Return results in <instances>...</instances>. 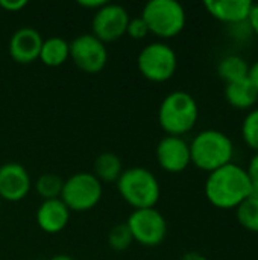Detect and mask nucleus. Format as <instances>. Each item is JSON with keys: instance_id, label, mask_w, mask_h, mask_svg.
<instances>
[{"instance_id": "obj_21", "label": "nucleus", "mask_w": 258, "mask_h": 260, "mask_svg": "<svg viewBox=\"0 0 258 260\" xmlns=\"http://www.w3.org/2000/svg\"><path fill=\"white\" fill-rule=\"evenodd\" d=\"M62 186H64V180L56 175V174H43L38 177L36 183H35V190L36 193L44 200H56L61 197L62 192Z\"/></svg>"}, {"instance_id": "obj_20", "label": "nucleus", "mask_w": 258, "mask_h": 260, "mask_svg": "<svg viewBox=\"0 0 258 260\" xmlns=\"http://www.w3.org/2000/svg\"><path fill=\"white\" fill-rule=\"evenodd\" d=\"M236 218L245 230L258 235V198H246L236 209Z\"/></svg>"}, {"instance_id": "obj_19", "label": "nucleus", "mask_w": 258, "mask_h": 260, "mask_svg": "<svg viewBox=\"0 0 258 260\" xmlns=\"http://www.w3.org/2000/svg\"><path fill=\"white\" fill-rule=\"evenodd\" d=\"M248 73H249V64L240 55H234V53L227 55L217 64V75L225 84L245 79L248 78Z\"/></svg>"}, {"instance_id": "obj_26", "label": "nucleus", "mask_w": 258, "mask_h": 260, "mask_svg": "<svg viewBox=\"0 0 258 260\" xmlns=\"http://www.w3.org/2000/svg\"><path fill=\"white\" fill-rule=\"evenodd\" d=\"M246 172H248V177L252 183V187H258V152H255L251 157L249 165L246 168Z\"/></svg>"}, {"instance_id": "obj_23", "label": "nucleus", "mask_w": 258, "mask_h": 260, "mask_svg": "<svg viewBox=\"0 0 258 260\" xmlns=\"http://www.w3.org/2000/svg\"><path fill=\"white\" fill-rule=\"evenodd\" d=\"M132 242H134V238L126 222L114 225L108 233V245L114 251H125L131 247Z\"/></svg>"}, {"instance_id": "obj_14", "label": "nucleus", "mask_w": 258, "mask_h": 260, "mask_svg": "<svg viewBox=\"0 0 258 260\" xmlns=\"http://www.w3.org/2000/svg\"><path fill=\"white\" fill-rule=\"evenodd\" d=\"M254 2L251 0H207L205 9L216 20L230 26L246 23Z\"/></svg>"}, {"instance_id": "obj_3", "label": "nucleus", "mask_w": 258, "mask_h": 260, "mask_svg": "<svg viewBox=\"0 0 258 260\" xmlns=\"http://www.w3.org/2000/svg\"><path fill=\"white\" fill-rule=\"evenodd\" d=\"M198 117L199 107L196 99L182 90L169 93L158 108V122L167 136L182 137V134L195 128Z\"/></svg>"}, {"instance_id": "obj_1", "label": "nucleus", "mask_w": 258, "mask_h": 260, "mask_svg": "<svg viewBox=\"0 0 258 260\" xmlns=\"http://www.w3.org/2000/svg\"><path fill=\"white\" fill-rule=\"evenodd\" d=\"M208 203L220 210H236L252 193V183L245 168L228 163L208 174L205 180Z\"/></svg>"}, {"instance_id": "obj_30", "label": "nucleus", "mask_w": 258, "mask_h": 260, "mask_svg": "<svg viewBox=\"0 0 258 260\" xmlns=\"http://www.w3.org/2000/svg\"><path fill=\"white\" fill-rule=\"evenodd\" d=\"M181 260H207V257L199 251H187L182 254Z\"/></svg>"}, {"instance_id": "obj_29", "label": "nucleus", "mask_w": 258, "mask_h": 260, "mask_svg": "<svg viewBox=\"0 0 258 260\" xmlns=\"http://www.w3.org/2000/svg\"><path fill=\"white\" fill-rule=\"evenodd\" d=\"M248 78L251 79V82L254 84L255 90L258 91V61H255L252 66H249V73H248Z\"/></svg>"}, {"instance_id": "obj_12", "label": "nucleus", "mask_w": 258, "mask_h": 260, "mask_svg": "<svg viewBox=\"0 0 258 260\" xmlns=\"http://www.w3.org/2000/svg\"><path fill=\"white\" fill-rule=\"evenodd\" d=\"M32 181L29 172L20 163H5L0 166V198L17 203L27 197Z\"/></svg>"}, {"instance_id": "obj_10", "label": "nucleus", "mask_w": 258, "mask_h": 260, "mask_svg": "<svg viewBox=\"0 0 258 260\" xmlns=\"http://www.w3.org/2000/svg\"><path fill=\"white\" fill-rule=\"evenodd\" d=\"M128 11L116 3H105L100 9L94 12L93 17V35L102 43H113L126 35V27L129 21Z\"/></svg>"}, {"instance_id": "obj_27", "label": "nucleus", "mask_w": 258, "mask_h": 260, "mask_svg": "<svg viewBox=\"0 0 258 260\" xmlns=\"http://www.w3.org/2000/svg\"><path fill=\"white\" fill-rule=\"evenodd\" d=\"M248 24H249L252 34H255L258 37V3L252 5L251 14H249V18H248Z\"/></svg>"}, {"instance_id": "obj_17", "label": "nucleus", "mask_w": 258, "mask_h": 260, "mask_svg": "<svg viewBox=\"0 0 258 260\" xmlns=\"http://www.w3.org/2000/svg\"><path fill=\"white\" fill-rule=\"evenodd\" d=\"M123 172L122 160L114 152H103L94 160L93 175L100 183H117Z\"/></svg>"}, {"instance_id": "obj_5", "label": "nucleus", "mask_w": 258, "mask_h": 260, "mask_svg": "<svg viewBox=\"0 0 258 260\" xmlns=\"http://www.w3.org/2000/svg\"><path fill=\"white\" fill-rule=\"evenodd\" d=\"M149 34L169 40L182 32L187 21L184 6L176 0H151L141 11Z\"/></svg>"}, {"instance_id": "obj_31", "label": "nucleus", "mask_w": 258, "mask_h": 260, "mask_svg": "<svg viewBox=\"0 0 258 260\" xmlns=\"http://www.w3.org/2000/svg\"><path fill=\"white\" fill-rule=\"evenodd\" d=\"M50 260H75L71 256H68V254H56V256H53Z\"/></svg>"}, {"instance_id": "obj_22", "label": "nucleus", "mask_w": 258, "mask_h": 260, "mask_svg": "<svg viewBox=\"0 0 258 260\" xmlns=\"http://www.w3.org/2000/svg\"><path fill=\"white\" fill-rule=\"evenodd\" d=\"M242 139L245 145L258 152V108H252L242 122Z\"/></svg>"}, {"instance_id": "obj_15", "label": "nucleus", "mask_w": 258, "mask_h": 260, "mask_svg": "<svg viewBox=\"0 0 258 260\" xmlns=\"http://www.w3.org/2000/svg\"><path fill=\"white\" fill-rule=\"evenodd\" d=\"M35 218H36L38 227L43 232L49 235H56L67 227L68 219H70V210L62 203L61 198L44 200L40 204Z\"/></svg>"}, {"instance_id": "obj_24", "label": "nucleus", "mask_w": 258, "mask_h": 260, "mask_svg": "<svg viewBox=\"0 0 258 260\" xmlns=\"http://www.w3.org/2000/svg\"><path fill=\"white\" fill-rule=\"evenodd\" d=\"M148 34H149V29H148L146 21L141 18V15L129 18L128 27H126V35H129L134 40H143L144 37H148Z\"/></svg>"}, {"instance_id": "obj_16", "label": "nucleus", "mask_w": 258, "mask_h": 260, "mask_svg": "<svg viewBox=\"0 0 258 260\" xmlns=\"http://www.w3.org/2000/svg\"><path fill=\"white\" fill-rule=\"evenodd\" d=\"M225 101L237 110H252L257 104L258 91L249 78L225 84Z\"/></svg>"}, {"instance_id": "obj_2", "label": "nucleus", "mask_w": 258, "mask_h": 260, "mask_svg": "<svg viewBox=\"0 0 258 260\" xmlns=\"http://www.w3.org/2000/svg\"><path fill=\"white\" fill-rule=\"evenodd\" d=\"M189 146L192 163L208 174L233 163L234 143L224 131L204 129L193 137Z\"/></svg>"}, {"instance_id": "obj_13", "label": "nucleus", "mask_w": 258, "mask_h": 260, "mask_svg": "<svg viewBox=\"0 0 258 260\" xmlns=\"http://www.w3.org/2000/svg\"><path fill=\"white\" fill-rule=\"evenodd\" d=\"M41 34L33 27H20L17 29L8 44L11 58L18 64H30L40 58L43 46Z\"/></svg>"}, {"instance_id": "obj_6", "label": "nucleus", "mask_w": 258, "mask_h": 260, "mask_svg": "<svg viewBox=\"0 0 258 260\" xmlns=\"http://www.w3.org/2000/svg\"><path fill=\"white\" fill-rule=\"evenodd\" d=\"M102 193V183L93 175V172H78L64 180L59 198L70 212H87L99 204Z\"/></svg>"}, {"instance_id": "obj_4", "label": "nucleus", "mask_w": 258, "mask_h": 260, "mask_svg": "<svg viewBox=\"0 0 258 260\" xmlns=\"http://www.w3.org/2000/svg\"><path fill=\"white\" fill-rule=\"evenodd\" d=\"M116 184L120 197L132 206L134 210L152 209L161 197V187L157 177L146 168L135 166L123 169Z\"/></svg>"}, {"instance_id": "obj_8", "label": "nucleus", "mask_w": 258, "mask_h": 260, "mask_svg": "<svg viewBox=\"0 0 258 260\" xmlns=\"http://www.w3.org/2000/svg\"><path fill=\"white\" fill-rule=\"evenodd\" d=\"M126 225L129 227L134 241L143 247H158L167 235L166 218L155 207L134 210L129 215Z\"/></svg>"}, {"instance_id": "obj_9", "label": "nucleus", "mask_w": 258, "mask_h": 260, "mask_svg": "<svg viewBox=\"0 0 258 260\" xmlns=\"http://www.w3.org/2000/svg\"><path fill=\"white\" fill-rule=\"evenodd\" d=\"M68 47L70 58L78 66V69L85 73H99L108 61L105 43H102L93 34L78 35L73 41L68 43Z\"/></svg>"}, {"instance_id": "obj_18", "label": "nucleus", "mask_w": 258, "mask_h": 260, "mask_svg": "<svg viewBox=\"0 0 258 260\" xmlns=\"http://www.w3.org/2000/svg\"><path fill=\"white\" fill-rule=\"evenodd\" d=\"M70 58L68 43L61 37H50L43 41L40 59L44 66L59 67Z\"/></svg>"}, {"instance_id": "obj_25", "label": "nucleus", "mask_w": 258, "mask_h": 260, "mask_svg": "<svg viewBox=\"0 0 258 260\" xmlns=\"http://www.w3.org/2000/svg\"><path fill=\"white\" fill-rule=\"evenodd\" d=\"M27 6V0H0V8L6 12H20Z\"/></svg>"}, {"instance_id": "obj_7", "label": "nucleus", "mask_w": 258, "mask_h": 260, "mask_svg": "<svg viewBox=\"0 0 258 260\" xmlns=\"http://www.w3.org/2000/svg\"><path fill=\"white\" fill-rule=\"evenodd\" d=\"M137 66L146 79L152 82H166L176 72L178 56L167 43L154 41L141 49Z\"/></svg>"}, {"instance_id": "obj_28", "label": "nucleus", "mask_w": 258, "mask_h": 260, "mask_svg": "<svg viewBox=\"0 0 258 260\" xmlns=\"http://www.w3.org/2000/svg\"><path fill=\"white\" fill-rule=\"evenodd\" d=\"M106 2L105 0H79V5L87 8V9H94V12L97 9H100Z\"/></svg>"}, {"instance_id": "obj_11", "label": "nucleus", "mask_w": 258, "mask_h": 260, "mask_svg": "<svg viewBox=\"0 0 258 260\" xmlns=\"http://www.w3.org/2000/svg\"><path fill=\"white\" fill-rule=\"evenodd\" d=\"M155 154L158 165L170 174H181L192 163L190 146L182 137L178 136L163 137L157 145Z\"/></svg>"}, {"instance_id": "obj_32", "label": "nucleus", "mask_w": 258, "mask_h": 260, "mask_svg": "<svg viewBox=\"0 0 258 260\" xmlns=\"http://www.w3.org/2000/svg\"><path fill=\"white\" fill-rule=\"evenodd\" d=\"M0 209H2V198H0Z\"/></svg>"}]
</instances>
